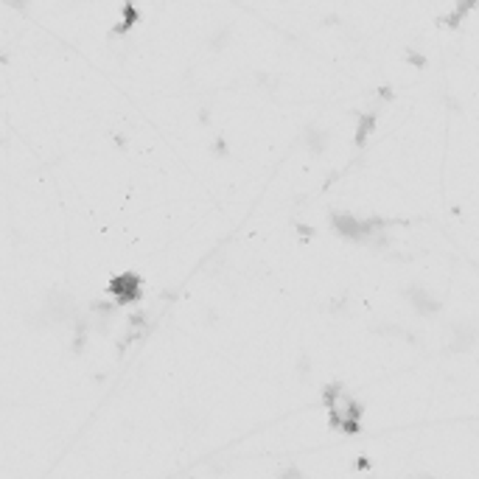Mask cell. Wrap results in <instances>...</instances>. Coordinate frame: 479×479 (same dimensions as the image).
<instances>
[{"label": "cell", "mask_w": 479, "mask_h": 479, "mask_svg": "<svg viewBox=\"0 0 479 479\" xmlns=\"http://www.w3.org/2000/svg\"><path fill=\"white\" fill-rule=\"evenodd\" d=\"M328 418L336 429H356L362 420V406L350 398L348 393H336L328 401Z\"/></svg>", "instance_id": "cell-1"}]
</instances>
